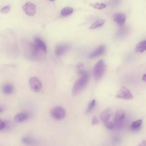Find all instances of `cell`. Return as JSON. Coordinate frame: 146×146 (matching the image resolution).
Segmentation results:
<instances>
[{"label": "cell", "mask_w": 146, "mask_h": 146, "mask_svg": "<svg viewBox=\"0 0 146 146\" xmlns=\"http://www.w3.org/2000/svg\"><path fill=\"white\" fill-rule=\"evenodd\" d=\"M79 74L80 77L75 82L72 88V94L74 96L78 95L84 88L89 80L88 74L86 71L80 70Z\"/></svg>", "instance_id": "1"}, {"label": "cell", "mask_w": 146, "mask_h": 146, "mask_svg": "<svg viewBox=\"0 0 146 146\" xmlns=\"http://www.w3.org/2000/svg\"><path fill=\"white\" fill-rule=\"evenodd\" d=\"M26 51L27 52V55L28 56V58L34 60L41 59L43 54L45 53L39 49L34 43H29L27 44V50Z\"/></svg>", "instance_id": "2"}, {"label": "cell", "mask_w": 146, "mask_h": 146, "mask_svg": "<svg viewBox=\"0 0 146 146\" xmlns=\"http://www.w3.org/2000/svg\"><path fill=\"white\" fill-rule=\"evenodd\" d=\"M106 64L103 60H99L94 68V75L96 79H99L103 75L106 70Z\"/></svg>", "instance_id": "3"}, {"label": "cell", "mask_w": 146, "mask_h": 146, "mask_svg": "<svg viewBox=\"0 0 146 146\" xmlns=\"http://www.w3.org/2000/svg\"><path fill=\"white\" fill-rule=\"evenodd\" d=\"M125 113L122 110H118L115 115L114 121L115 125L117 128H122L125 124Z\"/></svg>", "instance_id": "4"}, {"label": "cell", "mask_w": 146, "mask_h": 146, "mask_svg": "<svg viewBox=\"0 0 146 146\" xmlns=\"http://www.w3.org/2000/svg\"><path fill=\"white\" fill-rule=\"evenodd\" d=\"M116 97L122 99L131 100L133 99V95L128 88L125 87H123L117 91L116 94Z\"/></svg>", "instance_id": "5"}, {"label": "cell", "mask_w": 146, "mask_h": 146, "mask_svg": "<svg viewBox=\"0 0 146 146\" xmlns=\"http://www.w3.org/2000/svg\"><path fill=\"white\" fill-rule=\"evenodd\" d=\"M29 82L31 90L34 92H38L41 90L42 88V84L38 78L35 76L31 77L29 79Z\"/></svg>", "instance_id": "6"}, {"label": "cell", "mask_w": 146, "mask_h": 146, "mask_svg": "<svg viewBox=\"0 0 146 146\" xmlns=\"http://www.w3.org/2000/svg\"><path fill=\"white\" fill-rule=\"evenodd\" d=\"M51 115L55 120H61L65 117L66 111L62 107L57 106L52 109Z\"/></svg>", "instance_id": "7"}, {"label": "cell", "mask_w": 146, "mask_h": 146, "mask_svg": "<svg viewBox=\"0 0 146 146\" xmlns=\"http://www.w3.org/2000/svg\"><path fill=\"white\" fill-rule=\"evenodd\" d=\"M22 9L23 11L25 13L26 15L28 16H33L35 15L36 8L35 5L30 2H26L22 6Z\"/></svg>", "instance_id": "8"}, {"label": "cell", "mask_w": 146, "mask_h": 146, "mask_svg": "<svg viewBox=\"0 0 146 146\" xmlns=\"http://www.w3.org/2000/svg\"><path fill=\"white\" fill-rule=\"evenodd\" d=\"M70 49V46L67 43H60L55 48V54L56 56H61L66 54Z\"/></svg>", "instance_id": "9"}, {"label": "cell", "mask_w": 146, "mask_h": 146, "mask_svg": "<svg viewBox=\"0 0 146 146\" xmlns=\"http://www.w3.org/2000/svg\"><path fill=\"white\" fill-rule=\"evenodd\" d=\"M126 19V15L124 13H118L113 15V21L120 26L124 25Z\"/></svg>", "instance_id": "10"}, {"label": "cell", "mask_w": 146, "mask_h": 146, "mask_svg": "<svg viewBox=\"0 0 146 146\" xmlns=\"http://www.w3.org/2000/svg\"><path fill=\"white\" fill-rule=\"evenodd\" d=\"M106 51V46L104 44H102L98 47L95 50H94L89 55V58H94L98 57L103 54Z\"/></svg>", "instance_id": "11"}, {"label": "cell", "mask_w": 146, "mask_h": 146, "mask_svg": "<svg viewBox=\"0 0 146 146\" xmlns=\"http://www.w3.org/2000/svg\"><path fill=\"white\" fill-rule=\"evenodd\" d=\"M29 117V114L26 112H22L17 114L14 117V120L17 123L23 122L26 120Z\"/></svg>", "instance_id": "12"}, {"label": "cell", "mask_w": 146, "mask_h": 146, "mask_svg": "<svg viewBox=\"0 0 146 146\" xmlns=\"http://www.w3.org/2000/svg\"><path fill=\"white\" fill-rule=\"evenodd\" d=\"M146 48V40H143L139 42L135 47V51L136 52L143 53L145 51Z\"/></svg>", "instance_id": "13"}, {"label": "cell", "mask_w": 146, "mask_h": 146, "mask_svg": "<svg viewBox=\"0 0 146 146\" xmlns=\"http://www.w3.org/2000/svg\"><path fill=\"white\" fill-rule=\"evenodd\" d=\"M34 44L44 52H46L47 46L45 43L43 41H42L40 39H39V38H34Z\"/></svg>", "instance_id": "14"}, {"label": "cell", "mask_w": 146, "mask_h": 146, "mask_svg": "<svg viewBox=\"0 0 146 146\" xmlns=\"http://www.w3.org/2000/svg\"><path fill=\"white\" fill-rule=\"evenodd\" d=\"M111 115V110L109 109H106L104 110L100 114V118L103 122H105L109 120Z\"/></svg>", "instance_id": "15"}, {"label": "cell", "mask_w": 146, "mask_h": 146, "mask_svg": "<svg viewBox=\"0 0 146 146\" xmlns=\"http://www.w3.org/2000/svg\"><path fill=\"white\" fill-rule=\"evenodd\" d=\"M74 11V9L71 7H66L62 9L60 11V15L63 17H66L71 15Z\"/></svg>", "instance_id": "16"}, {"label": "cell", "mask_w": 146, "mask_h": 146, "mask_svg": "<svg viewBox=\"0 0 146 146\" xmlns=\"http://www.w3.org/2000/svg\"><path fill=\"white\" fill-rule=\"evenodd\" d=\"M105 23V20L104 19H98L96 21L94 22L89 27L90 29H91V30H93V29H95L96 28H98V27H101L102 26H103Z\"/></svg>", "instance_id": "17"}, {"label": "cell", "mask_w": 146, "mask_h": 146, "mask_svg": "<svg viewBox=\"0 0 146 146\" xmlns=\"http://www.w3.org/2000/svg\"><path fill=\"white\" fill-rule=\"evenodd\" d=\"M2 91L3 93L7 95L11 94L14 92V87L12 85L9 84H6L4 85L2 87Z\"/></svg>", "instance_id": "18"}, {"label": "cell", "mask_w": 146, "mask_h": 146, "mask_svg": "<svg viewBox=\"0 0 146 146\" xmlns=\"http://www.w3.org/2000/svg\"><path fill=\"white\" fill-rule=\"evenodd\" d=\"M142 122L143 121L141 119L134 121L131 125V129L132 131H137L140 128Z\"/></svg>", "instance_id": "19"}, {"label": "cell", "mask_w": 146, "mask_h": 146, "mask_svg": "<svg viewBox=\"0 0 146 146\" xmlns=\"http://www.w3.org/2000/svg\"><path fill=\"white\" fill-rule=\"evenodd\" d=\"M22 141L23 143L27 145H32L35 143L34 139L30 137H23L22 139Z\"/></svg>", "instance_id": "20"}, {"label": "cell", "mask_w": 146, "mask_h": 146, "mask_svg": "<svg viewBox=\"0 0 146 146\" xmlns=\"http://www.w3.org/2000/svg\"><path fill=\"white\" fill-rule=\"evenodd\" d=\"M96 100H95V99L92 100L89 103V104H88V107H87V109H86V113H88L90 112L92 110V109L95 107V105H96Z\"/></svg>", "instance_id": "21"}, {"label": "cell", "mask_w": 146, "mask_h": 146, "mask_svg": "<svg viewBox=\"0 0 146 146\" xmlns=\"http://www.w3.org/2000/svg\"><path fill=\"white\" fill-rule=\"evenodd\" d=\"M93 7L98 10H102L104 9L106 7V5L103 3H95L92 5Z\"/></svg>", "instance_id": "22"}, {"label": "cell", "mask_w": 146, "mask_h": 146, "mask_svg": "<svg viewBox=\"0 0 146 146\" xmlns=\"http://www.w3.org/2000/svg\"><path fill=\"white\" fill-rule=\"evenodd\" d=\"M106 127L108 129H113L114 128V125H113V123L111 121H110L109 120L104 122Z\"/></svg>", "instance_id": "23"}, {"label": "cell", "mask_w": 146, "mask_h": 146, "mask_svg": "<svg viewBox=\"0 0 146 146\" xmlns=\"http://www.w3.org/2000/svg\"><path fill=\"white\" fill-rule=\"evenodd\" d=\"M10 9H11L10 6V5H7V6H5L3 7L1 9V12L2 13H3V14H6V13H7L10 11Z\"/></svg>", "instance_id": "24"}, {"label": "cell", "mask_w": 146, "mask_h": 146, "mask_svg": "<svg viewBox=\"0 0 146 146\" xmlns=\"http://www.w3.org/2000/svg\"><path fill=\"white\" fill-rule=\"evenodd\" d=\"M98 123H99V120H98V118L96 116H94L92 117V123H91V124L92 125H96V124H98Z\"/></svg>", "instance_id": "25"}, {"label": "cell", "mask_w": 146, "mask_h": 146, "mask_svg": "<svg viewBox=\"0 0 146 146\" xmlns=\"http://www.w3.org/2000/svg\"><path fill=\"white\" fill-rule=\"evenodd\" d=\"M120 2V0H111L110 3L112 6H116Z\"/></svg>", "instance_id": "26"}, {"label": "cell", "mask_w": 146, "mask_h": 146, "mask_svg": "<svg viewBox=\"0 0 146 146\" xmlns=\"http://www.w3.org/2000/svg\"><path fill=\"white\" fill-rule=\"evenodd\" d=\"M5 127V123L0 119V130L3 129Z\"/></svg>", "instance_id": "27"}, {"label": "cell", "mask_w": 146, "mask_h": 146, "mask_svg": "<svg viewBox=\"0 0 146 146\" xmlns=\"http://www.w3.org/2000/svg\"><path fill=\"white\" fill-rule=\"evenodd\" d=\"M125 32H127L126 29H124V28H122V29H121L120 30V31H119V35H124V34L125 33Z\"/></svg>", "instance_id": "28"}, {"label": "cell", "mask_w": 146, "mask_h": 146, "mask_svg": "<svg viewBox=\"0 0 146 146\" xmlns=\"http://www.w3.org/2000/svg\"><path fill=\"white\" fill-rule=\"evenodd\" d=\"M143 81H144V82H145V74H144L143 75Z\"/></svg>", "instance_id": "29"}, {"label": "cell", "mask_w": 146, "mask_h": 146, "mask_svg": "<svg viewBox=\"0 0 146 146\" xmlns=\"http://www.w3.org/2000/svg\"><path fill=\"white\" fill-rule=\"evenodd\" d=\"M3 109L2 108L0 107V113H1L2 112H3Z\"/></svg>", "instance_id": "30"}, {"label": "cell", "mask_w": 146, "mask_h": 146, "mask_svg": "<svg viewBox=\"0 0 146 146\" xmlns=\"http://www.w3.org/2000/svg\"><path fill=\"white\" fill-rule=\"evenodd\" d=\"M49 1H54L55 0H49Z\"/></svg>", "instance_id": "31"}]
</instances>
